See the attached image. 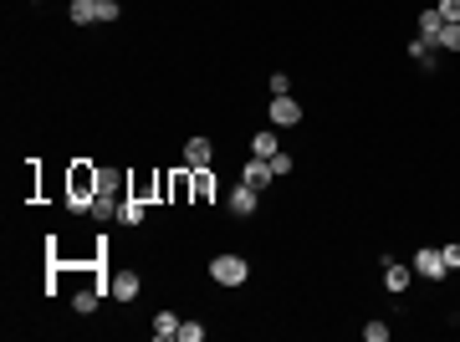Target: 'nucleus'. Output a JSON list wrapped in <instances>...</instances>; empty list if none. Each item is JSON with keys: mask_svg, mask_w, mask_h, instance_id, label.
<instances>
[{"mask_svg": "<svg viewBox=\"0 0 460 342\" xmlns=\"http://www.w3.org/2000/svg\"><path fill=\"white\" fill-rule=\"evenodd\" d=\"M440 31H445V16L435 11V6H430V11H420V36L430 41V47H435V41H440Z\"/></svg>", "mask_w": 460, "mask_h": 342, "instance_id": "nucleus-11", "label": "nucleus"}, {"mask_svg": "<svg viewBox=\"0 0 460 342\" xmlns=\"http://www.w3.org/2000/svg\"><path fill=\"white\" fill-rule=\"evenodd\" d=\"M102 291H107V286H93V291H77V296H72V307H77L82 317H87V312H98V302H102Z\"/></svg>", "mask_w": 460, "mask_h": 342, "instance_id": "nucleus-18", "label": "nucleus"}, {"mask_svg": "<svg viewBox=\"0 0 460 342\" xmlns=\"http://www.w3.org/2000/svg\"><path fill=\"white\" fill-rule=\"evenodd\" d=\"M271 169H276V174H292L297 164H292V154H276V159H271Z\"/></svg>", "mask_w": 460, "mask_h": 342, "instance_id": "nucleus-26", "label": "nucleus"}, {"mask_svg": "<svg viewBox=\"0 0 460 342\" xmlns=\"http://www.w3.org/2000/svg\"><path fill=\"white\" fill-rule=\"evenodd\" d=\"M281 143H276V128H261V133H251V159H276Z\"/></svg>", "mask_w": 460, "mask_h": 342, "instance_id": "nucleus-9", "label": "nucleus"}, {"mask_svg": "<svg viewBox=\"0 0 460 342\" xmlns=\"http://www.w3.org/2000/svg\"><path fill=\"white\" fill-rule=\"evenodd\" d=\"M435 11H440L445 20H460V0H440V6H435Z\"/></svg>", "mask_w": 460, "mask_h": 342, "instance_id": "nucleus-24", "label": "nucleus"}, {"mask_svg": "<svg viewBox=\"0 0 460 342\" xmlns=\"http://www.w3.org/2000/svg\"><path fill=\"white\" fill-rule=\"evenodd\" d=\"M153 337H159V342L179 337V317H174V312H159V317H153Z\"/></svg>", "mask_w": 460, "mask_h": 342, "instance_id": "nucleus-16", "label": "nucleus"}, {"mask_svg": "<svg viewBox=\"0 0 460 342\" xmlns=\"http://www.w3.org/2000/svg\"><path fill=\"white\" fill-rule=\"evenodd\" d=\"M266 118L276 123V128H297L302 123V102L287 92V97H271V108H266Z\"/></svg>", "mask_w": 460, "mask_h": 342, "instance_id": "nucleus-3", "label": "nucleus"}, {"mask_svg": "<svg viewBox=\"0 0 460 342\" xmlns=\"http://www.w3.org/2000/svg\"><path fill=\"white\" fill-rule=\"evenodd\" d=\"M363 337H368V342H389V327H384V322H368Z\"/></svg>", "mask_w": 460, "mask_h": 342, "instance_id": "nucleus-22", "label": "nucleus"}, {"mask_svg": "<svg viewBox=\"0 0 460 342\" xmlns=\"http://www.w3.org/2000/svg\"><path fill=\"white\" fill-rule=\"evenodd\" d=\"M189 174H194V179H189V184H194V200L205 204V200L215 195V179H210V169H189Z\"/></svg>", "mask_w": 460, "mask_h": 342, "instance_id": "nucleus-17", "label": "nucleus"}, {"mask_svg": "<svg viewBox=\"0 0 460 342\" xmlns=\"http://www.w3.org/2000/svg\"><path fill=\"white\" fill-rule=\"evenodd\" d=\"M435 47H440V51H460V20H445V31H440Z\"/></svg>", "mask_w": 460, "mask_h": 342, "instance_id": "nucleus-19", "label": "nucleus"}, {"mask_svg": "<svg viewBox=\"0 0 460 342\" xmlns=\"http://www.w3.org/2000/svg\"><path fill=\"white\" fill-rule=\"evenodd\" d=\"M67 16H72V26H93V20H98V0H72Z\"/></svg>", "mask_w": 460, "mask_h": 342, "instance_id": "nucleus-15", "label": "nucleus"}, {"mask_svg": "<svg viewBox=\"0 0 460 342\" xmlns=\"http://www.w3.org/2000/svg\"><path fill=\"white\" fill-rule=\"evenodd\" d=\"M276 179V169H271V159H251L246 169H240V184H251V189H266Z\"/></svg>", "mask_w": 460, "mask_h": 342, "instance_id": "nucleus-6", "label": "nucleus"}, {"mask_svg": "<svg viewBox=\"0 0 460 342\" xmlns=\"http://www.w3.org/2000/svg\"><path fill=\"white\" fill-rule=\"evenodd\" d=\"M138 291H143V281H138L134 271H118L113 281H107V296H113V302H134Z\"/></svg>", "mask_w": 460, "mask_h": 342, "instance_id": "nucleus-5", "label": "nucleus"}, {"mask_svg": "<svg viewBox=\"0 0 460 342\" xmlns=\"http://www.w3.org/2000/svg\"><path fill=\"white\" fill-rule=\"evenodd\" d=\"M200 337H205L200 322H179V342H200Z\"/></svg>", "mask_w": 460, "mask_h": 342, "instance_id": "nucleus-21", "label": "nucleus"}, {"mask_svg": "<svg viewBox=\"0 0 460 342\" xmlns=\"http://www.w3.org/2000/svg\"><path fill=\"white\" fill-rule=\"evenodd\" d=\"M98 20H118V0H98Z\"/></svg>", "mask_w": 460, "mask_h": 342, "instance_id": "nucleus-23", "label": "nucleus"}, {"mask_svg": "<svg viewBox=\"0 0 460 342\" xmlns=\"http://www.w3.org/2000/svg\"><path fill=\"white\" fill-rule=\"evenodd\" d=\"M118 220L123 225H143V200L134 195V189H128V200H118Z\"/></svg>", "mask_w": 460, "mask_h": 342, "instance_id": "nucleus-12", "label": "nucleus"}, {"mask_svg": "<svg viewBox=\"0 0 460 342\" xmlns=\"http://www.w3.org/2000/svg\"><path fill=\"white\" fill-rule=\"evenodd\" d=\"M266 87H271V97H287V92H292V77H287V72H271Z\"/></svg>", "mask_w": 460, "mask_h": 342, "instance_id": "nucleus-20", "label": "nucleus"}, {"mask_svg": "<svg viewBox=\"0 0 460 342\" xmlns=\"http://www.w3.org/2000/svg\"><path fill=\"white\" fill-rule=\"evenodd\" d=\"M409 281H414V266H404V261H384V291L404 296V291H409Z\"/></svg>", "mask_w": 460, "mask_h": 342, "instance_id": "nucleus-4", "label": "nucleus"}, {"mask_svg": "<svg viewBox=\"0 0 460 342\" xmlns=\"http://www.w3.org/2000/svg\"><path fill=\"white\" fill-rule=\"evenodd\" d=\"M128 179L118 174V169H98V184H93V195H118Z\"/></svg>", "mask_w": 460, "mask_h": 342, "instance_id": "nucleus-14", "label": "nucleus"}, {"mask_svg": "<svg viewBox=\"0 0 460 342\" xmlns=\"http://www.w3.org/2000/svg\"><path fill=\"white\" fill-rule=\"evenodd\" d=\"M82 209H93V220H113L118 215V200L113 195H93V200H82Z\"/></svg>", "mask_w": 460, "mask_h": 342, "instance_id": "nucleus-13", "label": "nucleus"}, {"mask_svg": "<svg viewBox=\"0 0 460 342\" xmlns=\"http://www.w3.org/2000/svg\"><path fill=\"white\" fill-rule=\"evenodd\" d=\"M440 255H445V266H450V271H460V245H440Z\"/></svg>", "mask_w": 460, "mask_h": 342, "instance_id": "nucleus-25", "label": "nucleus"}, {"mask_svg": "<svg viewBox=\"0 0 460 342\" xmlns=\"http://www.w3.org/2000/svg\"><path fill=\"white\" fill-rule=\"evenodd\" d=\"M409 56H414V61H420V67H425V72H435V67H440V51H435V47H430V41H425V36H414V41H409Z\"/></svg>", "mask_w": 460, "mask_h": 342, "instance_id": "nucleus-10", "label": "nucleus"}, {"mask_svg": "<svg viewBox=\"0 0 460 342\" xmlns=\"http://www.w3.org/2000/svg\"><path fill=\"white\" fill-rule=\"evenodd\" d=\"M210 159H215V143L210 138H189L184 143V169H210Z\"/></svg>", "mask_w": 460, "mask_h": 342, "instance_id": "nucleus-7", "label": "nucleus"}, {"mask_svg": "<svg viewBox=\"0 0 460 342\" xmlns=\"http://www.w3.org/2000/svg\"><path fill=\"white\" fill-rule=\"evenodd\" d=\"M246 276H251L246 255H215L210 261V281L215 286H246Z\"/></svg>", "mask_w": 460, "mask_h": 342, "instance_id": "nucleus-1", "label": "nucleus"}, {"mask_svg": "<svg viewBox=\"0 0 460 342\" xmlns=\"http://www.w3.org/2000/svg\"><path fill=\"white\" fill-rule=\"evenodd\" d=\"M414 276H425V281H445V276H450L440 245H420V255H414Z\"/></svg>", "mask_w": 460, "mask_h": 342, "instance_id": "nucleus-2", "label": "nucleus"}, {"mask_svg": "<svg viewBox=\"0 0 460 342\" xmlns=\"http://www.w3.org/2000/svg\"><path fill=\"white\" fill-rule=\"evenodd\" d=\"M256 195H261V189H251V184H235V189H230V215L251 220V215H256Z\"/></svg>", "mask_w": 460, "mask_h": 342, "instance_id": "nucleus-8", "label": "nucleus"}]
</instances>
